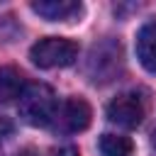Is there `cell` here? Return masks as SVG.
I'll list each match as a JSON object with an SVG mask.
<instances>
[{"label": "cell", "instance_id": "5b68a950", "mask_svg": "<svg viewBox=\"0 0 156 156\" xmlns=\"http://www.w3.org/2000/svg\"><path fill=\"white\" fill-rule=\"evenodd\" d=\"M90 117H93V110L90 105L83 100V98H68L61 107H58V115H56V129L63 132V134H76V132H83L88 129L90 124Z\"/></svg>", "mask_w": 156, "mask_h": 156}, {"label": "cell", "instance_id": "9c48e42d", "mask_svg": "<svg viewBox=\"0 0 156 156\" xmlns=\"http://www.w3.org/2000/svg\"><path fill=\"white\" fill-rule=\"evenodd\" d=\"M98 146H100L102 156H132V151H134L132 139L122 136V134H102Z\"/></svg>", "mask_w": 156, "mask_h": 156}, {"label": "cell", "instance_id": "277c9868", "mask_svg": "<svg viewBox=\"0 0 156 156\" xmlns=\"http://www.w3.org/2000/svg\"><path fill=\"white\" fill-rule=\"evenodd\" d=\"M119 68H122V46L117 41H110L107 39V41L93 46L90 58H88V66H85L90 80H95V83L112 80Z\"/></svg>", "mask_w": 156, "mask_h": 156}, {"label": "cell", "instance_id": "8992f818", "mask_svg": "<svg viewBox=\"0 0 156 156\" xmlns=\"http://www.w3.org/2000/svg\"><path fill=\"white\" fill-rule=\"evenodd\" d=\"M32 10L49 22H73L80 17L83 5L73 0H39L32 2Z\"/></svg>", "mask_w": 156, "mask_h": 156}, {"label": "cell", "instance_id": "52a82bcc", "mask_svg": "<svg viewBox=\"0 0 156 156\" xmlns=\"http://www.w3.org/2000/svg\"><path fill=\"white\" fill-rule=\"evenodd\" d=\"M136 58L146 71L156 73V20H149L139 29V34H136Z\"/></svg>", "mask_w": 156, "mask_h": 156}, {"label": "cell", "instance_id": "7a4b0ae2", "mask_svg": "<svg viewBox=\"0 0 156 156\" xmlns=\"http://www.w3.org/2000/svg\"><path fill=\"white\" fill-rule=\"evenodd\" d=\"M29 58L39 68H66L78 58V44L66 37H44L29 49Z\"/></svg>", "mask_w": 156, "mask_h": 156}, {"label": "cell", "instance_id": "30bf717a", "mask_svg": "<svg viewBox=\"0 0 156 156\" xmlns=\"http://www.w3.org/2000/svg\"><path fill=\"white\" fill-rule=\"evenodd\" d=\"M54 156H78V149L71 146V144H66V146H58V149L54 151Z\"/></svg>", "mask_w": 156, "mask_h": 156}, {"label": "cell", "instance_id": "3957f363", "mask_svg": "<svg viewBox=\"0 0 156 156\" xmlns=\"http://www.w3.org/2000/svg\"><path fill=\"white\" fill-rule=\"evenodd\" d=\"M144 117H146V98L139 90L119 93L107 105V119L119 124V127H124V129L139 127L144 122Z\"/></svg>", "mask_w": 156, "mask_h": 156}, {"label": "cell", "instance_id": "6da1fadb", "mask_svg": "<svg viewBox=\"0 0 156 156\" xmlns=\"http://www.w3.org/2000/svg\"><path fill=\"white\" fill-rule=\"evenodd\" d=\"M17 107L20 117L29 127H49L54 124L61 105L56 100V93L46 83H27L22 98L17 100Z\"/></svg>", "mask_w": 156, "mask_h": 156}, {"label": "cell", "instance_id": "7c38bea8", "mask_svg": "<svg viewBox=\"0 0 156 156\" xmlns=\"http://www.w3.org/2000/svg\"><path fill=\"white\" fill-rule=\"evenodd\" d=\"M151 141H154V146H156V132H154V139H151Z\"/></svg>", "mask_w": 156, "mask_h": 156}, {"label": "cell", "instance_id": "8fae6325", "mask_svg": "<svg viewBox=\"0 0 156 156\" xmlns=\"http://www.w3.org/2000/svg\"><path fill=\"white\" fill-rule=\"evenodd\" d=\"M17 156H39V151H37V149H32V146H29V149H22V151H20V154H17Z\"/></svg>", "mask_w": 156, "mask_h": 156}, {"label": "cell", "instance_id": "ba28073f", "mask_svg": "<svg viewBox=\"0 0 156 156\" xmlns=\"http://www.w3.org/2000/svg\"><path fill=\"white\" fill-rule=\"evenodd\" d=\"M27 88L24 76L12 66H0V105H7L12 100H20Z\"/></svg>", "mask_w": 156, "mask_h": 156}]
</instances>
